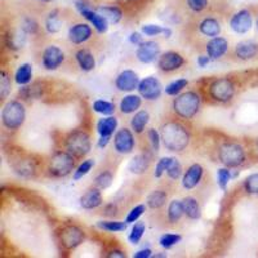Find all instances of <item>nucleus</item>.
I'll use <instances>...</instances> for the list:
<instances>
[{"label":"nucleus","instance_id":"obj_1","mask_svg":"<svg viewBox=\"0 0 258 258\" xmlns=\"http://www.w3.org/2000/svg\"><path fill=\"white\" fill-rule=\"evenodd\" d=\"M160 136L165 149L173 153H181L190 145V132L178 121H167L163 124Z\"/></svg>","mask_w":258,"mask_h":258},{"label":"nucleus","instance_id":"obj_2","mask_svg":"<svg viewBox=\"0 0 258 258\" xmlns=\"http://www.w3.org/2000/svg\"><path fill=\"white\" fill-rule=\"evenodd\" d=\"M200 109V96L194 91L183 92L176 96L173 101V111L177 116L191 120Z\"/></svg>","mask_w":258,"mask_h":258},{"label":"nucleus","instance_id":"obj_3","mask_svg":"<svg viewBox=\"0 0 258 258\" xmlns=\"http://www.w3.org/2000/svg\"><path fill=\"white\" fill-rule=\"evenodd\" d=\"M218 160L227 168H239L245 163V149L238 142H225L218 149Z\"/></svg>","mask_w":258,"mask_h":258},{"label":"nucleus","instance_id":"obj_4","mask_svg":"<svg viewBox=\"0 0 258 258\" xmlns=\"http://www.w3.org/2000/svg\"><path fill=\"white\" fill-rule=\"evenodd\" d=\"M26 110L20 101H9L2 110V124L8 131H17L24 125Z\"/></svg>","mask_w":258,"mask_h":258},{"label":"nucleus","instance_id":"obj_5","mask_svg":"<svg viewBox=\"0 0 258 258\" xmlns=\"http://www.w3.org/2000/svg\"><path fill=\"white\" fill-rule=\"evenodd\" d=\"M75 170V156L69 151H57L49 159L48 172L54 178H63Z\"/></svg>","mask_w":258,"mask_h":258},{"label":"nucleus","instance_id":"obj_6","mask_svg":"<svg viewBox=\"0 0 258 258\" xmlns=\"http://www.w3.org/2000/svg\"><path fill=\"white\" fill-rule=\"evenodd\" d=\"M64 147H66V151H69L75 158H83L89 154L92 149L91 137L85 131H80V129L74 131L69 133L64 140Z\"/></svg>","mask_w":258,"mask_h":258},{"label":"nucleus","instance_id":"obj_7","mask_svg":"<svg viewBox=\"0 0 258 258\" xmlns=\"http://www.w3.org/2000/svg\"><path fill=\"white\" fill-rule=\"evenodd\" d=\"M75 7L80 15L88 21L98 34H105L109 30V21L106 20L101 13L97 12V9L92 8L91 4L84 0H75Z\"/></svg>","mask_w":258,"mask_h":258},{"label":"nucleus","instance_id":"obj_8","mask_svg":"<svg viewBox=\"0 0 258 258\" xmlns=\"http://www.w3.org/2000/svg\"><path fill=\"white\" fill-rule=\"evenodd\" d=\"M235 91H236V88H235L234 82L229 78L216 79L209 85V96L220 103H226L231 101L232 97L235 96Z\"/></svg>","mask_w":258,"mask_h":258},{"label":"nucleus","instance_id":"obj_9","mask_svg":"<svg viewBox=\"0 0 258 258\" xmlns=\"http://www.w3.org/2000/svg\"><path fill=\"white\" fill-rule=\"evenodd\" d=\"M137 91L145 101H156L158 98H160L163 87L155 77H146L140 80Z\"/></svg>","mask_w":258,"mask_h":258},{"label":"nucleus","instance_id":"obj_10","mask_svg":"<svg viewBox=\"0 0 258 258\" xmlns=\"http://www.w3.org/2000/svg\"><path fill=\"white\" fill-rule=\"evenodd\" d=\"M160 57V45L153 40H146L140 44L136 50V58L141 63L149 64L155 62Z\"/></svg>","mask_w":258,"mask_h":258},{"label":"nucleus","instance_id":"obj_11","mask_svg":"<svg viewBox=\"0 0 258 258\" xmlns=\"http://www.w3.org/2000/svg\"><path fill=\"white\" fill-rule=\"evenodd\" d=\"M135 136H133L132 131L128 128L119 129L114 136V147L116 150V153L121 154V155H128L135 149Z\"/></svg>","mask_w":258,"mask_h":258},{"label":"nucleus","instance_id":"obj_12","mask_svg":"<svg viewBox=\"0 0 258 258\" xmlns=\"http://www.w3.org/2000/svg\"><path fill=\"white\" fill-rule=\"evenodd\" d=\"M84 241V232L78 226L69 225L61 231V243L66 249H75Z\"/></svg>","mask_w":258,"mask_h":258},{"label":"nucleus","instance_id":"obj_13","mask_svg":"<svg viewBox=\"0 0 258 258\" xmlns=\"http://www.w3.org/2000/svg\"><path fill=\"white\" fill-rule=\"evenodd\" d=\"M185 58L178 52H165L160 54L158 59V68L164 73H173V71L181 69L185 64Z\"/></svg>","mask_w":258,"mask_h":258},{"label":"nucleus","instance_id":"obj_14","mask_svg":"<svg viewBox=\"0 0 258 258\" xmlns=\"http://www.w3.org/2000/svg\"><path fill=\"white\" fill-rule=\"evenodd\" d=\"M252 13L248 9H241V11L235 13L231 20H230V27H231L232 31L236 32V34H240V35L249 31L252 29Z\"/></svg>","mask_w":258,"mask_h":258},{"label":"nucleus","instance_id":"obj_15","mask_svg":"<svg viewBox=\"0 0 258 258\" xmlns=\"http://www.w3.org/2000/svg\"><path fill=\"white\" fill-rule=\"evenodd\" d=\"M64 62V53L57 45H49L41 56V63L47 70H56Z\"/></svg>","mask_w":258,"mask_h":258},{"label":"nucleus","instance_id":"obj_16","mask_svg":"<svg viewBox=\"0 0 258 258\" xmlns=\"http://www.w3.org/2000/svg\"><path fill=\"white\" fill-rule=\"evenodd\" d=\"M138 84H140V78H138L137 73H135L133 70L121 71L115 79V87L120 92H126V93H131L137 89Z\"/></svg>","mask_w":258,"mask_h":258},{"label":"nucleus","instance_id":"obj_17","mask_svg":"<svg viewBox=\"0 0 258 258\" xmlns=\"http://www.w3.org/2000/svg\"><path fill=\"white\" fill-rule=\"evenodd\" d=\"M203 174H204V168L198 164V163L188 167L186 173L182 176V186H183V188L188 191L194 190L202 181Z\"/></svg>","mask_w":258,"mask_h":258},{"label":"nucleus","instance_id":"obj_18","mask_svg":"<svg viewBox=\"0 0 258 258\" xmlns=\"http://www.w3.org/2000/svg\"><path fill=\"white\" fill-rule=\"evenodd\" d=\"M92 27L88 24H75L69 29V40L75 45L88 41L92 38Z\"/></svg>","mask_w":258,"mask_h":258},{"label":"nucleus","instance_id":"obj_19","mask_svg":"<svg viewBox=\"0 0 258 258\" xmlns=\"http://www.w3.org/2000/svg\"><path fill=\"white\" fill-rule=\"evenodd\" d=\"M227 50H229V41L225 38H221V36L212 38L206 45V52L211 57L212 61L222 58L227 53Z\"/></svg>","mask_w":258,"mask_h":258},{"label":"nucleus","instance_id":"obj_20","mask_svg":"<svg viewBox=\"0 0 258 258\" xmlns=\"http://www.w3.org/2000/svg\"><path fill=\"white\" fill-rule=\"evenodd\" d=\"M80 206L84 209H96L102 206L103 198L98 187H92L80 197Z\"/></svg>","mask_w":258,"mask_h":258},{"label":"nucleus","instance_id":"obj_21","mask_svg":"<svg viewBox=\"0 0 258 258\" xmlns=\"http://www.w3.org/2000/svg\"><path fill=\"white\" fill-rule=\"evenodd\" d=\"M258 54V44L253 40L240 41L235 47V56L239 59L248 61V59L254 58Z\"/></svg>","mask_w":258,"mask_h":258},{"label":"nucleus","instance_id":"obj_22","mask_svg":"<svg viewBox=\"0 0 258 258\" xmlns=\"http://www.w3.org/2000/svg\"><path fill=\"white\" fill-rule=\"evenodd\" d=\"M221 27L220 21L217 18L213 17H206L200 21L199 24V31L202 35L207 36V38H217L221 34Z\"/></svg>","mask_w":258,"mask_h":258},{"label":"nucleus","instance_id":"obj_23","mask_svg":"<svg viewBox=\"0 0 258 258\" xmlns=\"http://www.w3.org/2000/svg\"><path fill=\"white\" fill-rule=\"evenodd\" d=\"M142 98L140 94H128L120 101V111L125 115L136 114L142 105Z\"/></svg>","mask_w":258,"mask_h":258},{"label":"nucleus","instance_id":"obj_24","mask_svg":"<svg viewBox=\"0 0 258 258\" xmlns=\"http://www.w3.org/2000/svg\"><path fill=\"white\" fill-rule=\"evenodd\" d=\"M75 59L77 63L83 71L89 73L96 68V58H94L93 53L88 49H79L75 53Z\"/></svg>","mask_w":258,"mask_h":258},{"label":"nucleus","instance_id":"obj_25","mask_svg":"<svg viewBox=\"0 0 258 258\" xmlns=\"http://www.w3.org/2000/svg\"><path fill=\"white\" fill-rule=\"evenodd\" d=\"M97 12L101 13L110 25H116L123 20V11L116 6H100L97 7Z\"/></svg>","mask_w":258,"mask_h":258},{"label":"nucleus","instance_id":"obj_26","mask_svg":"<svg viewBox=\"0 0 258 258\" xmlns=\"http://www.w3.org/2000/svg\"><path fill=\"white\" fill-rule=\"evenodd\" d=\"M117 125H119V121L115 116L110 115V116H105L102 119L98 120L97 123V132L100 136H109L112 137L115 132H116Z\"/></svg>","mask_w":258,"mask_h":258},{"label":"nucleus","instance_id":"obj_27","mask_svg":"<svg viewBox=\"0 0 258 258\" xmlns=\"http://www.w3.org/2000/svg\"><path fill=\"white\" fill-rule=\"evenodd\" d=\"M150 121V115L146 110H141V111H137L133 115L132 120H131V128L135 133L137 135H141L145 132L147 124Z\"/></svg>","mask_w":258,"mask_h":258},{"label":"nucleus","instance_id":"obj_28","mask_svg":"<svg viewBox=\"0 0 258 258\" xmlns=\"http://www.w3.org/2000/svg\"><path fill=\"white\" fill-rule=\"evenodd\" d=\"M183 203V209H185V214L190 220H199L202 216V208L200 204L194 197H186L182 200Z\"/></svg>","mask_w":258,"mask_h":258},{"label":"nucleus","instance_id":"obj_29","mask_svg":"<svg viewBox=\"0 0 258 258\" xmlns=\"http://www.w3.org/2000/svg\"><path fill=\"white\" fill-rule=\"evenodd\" d=\"M168 200V195L163 190H154L150 192L146 198V206L150 209H160L161 207L165 206Z\"/></svg>","mask_w":258,"mask_h":258},{"label":"nucleus","instance_id":"obj_30","mask_svg":"<svg viewBox=\"0 0 258 258\" xmlns=\"http://www.w3.org/2000/svg\"><path fill=\"white\" fill-rule=\"evenodd\" d=\"M13 169L17 174H20L21 177H25V178H30L35 174V167H34V163L30 159H21L17 160L13 164Z\"/></svg>","mask_w":258,"mask_h":258},{"label":"nucleus","instance_id":"obj_31","mask_svg":"<svg viewBox=\"0 0 258 258\" xmlns=\"http://www.w3.org/2000/svg\"><path fill=\"white\" fill-rule=\"evenodd\" d=\"M149 158L144 154H140V155H136L132 160L129 161L128 168L133 174H142L149 169Z\"/></svg>","mask_w":258,"mask_h":258},{"label":"nucleus","instance_id":"obj_32","mask_svg":"<svg viewBox=\"0 0 258 258\" xmlns=\"http://www.w3.org/2000/svg\"><path fill=\"white\" fill-rule=\"evenodd\" d=\"M183 214H185L183 203H182L181 200H172V202L169 203V206H168L167 211L168 221H169L170 223L179 222V220L183 217Z\"/></svg>","mask_w":258,"mask_h":258},{"label":"nucleus","instance_id":"obj_33","mask_svg":"<svg viewBox=\"0 0 258 258\" xmlns=\"http://www.w3.org/2000/svg\"><path fill=\"white\" fill-rule=\"evenodd\" d=\"M15 80L18 85H27L32 80V66L30 63H22L18 66L15 74Z\"/></svg>","mask_w":258,"mask_h":258},{"label":"nucleus","instance_id":"obj_34","mask_svg":"<svg viewBox=\"0 0 258 258\" xmlns=\"http://www.w3.org/2000/svg\"><path fill=\"white\" fill-rule=\"evenodd\" d=\"M62 27V21L59 18L58 9H54L48 15L47 20H45V30L49 34H57Z\"/></svg>","mask_w":258,"mask_h":258},{"label":"nucleus","instance_id":"obj_35","mask_svg":"<svg viewBox=\"0 0 258 258\" xmlns=\"http://www.w3.org/2000/svg\"><path fill=\"white\" fill-rule=\"evenodd\" d=\"M129 223L121 222V221H100L97 223V227L103 231H109V232H123L125 231L126 227H128Z\"/></svg>","mask_w":258,"mask_h":258},{"label":"nucleus","instance_id":"obj_36","mask_svg":"<svg viewBox=\"0 0 258 258\" xmlns=\"http://www.w3.org/2000/svg\"><path fill=\"white\" fill-rule=\"evenodd\" d=\"M93 111L103 116H110L115 112V103L106 100H97L93 102Z\"/></svg>","mask_w":258,"mask_h":258},{"label":"nucleus","instance_id":"obj_37","mask_svg":"<svg viewBox=\"0 0 258 258\" xmlns=\"http://www.w3.org/2000/svg\"><path fill=\"white\" fill-rule=\"evenodd\" d=\"M93 167H94L93 159H87V160L82 161V163L77 167V169L74 170L73 179L74 181H79V179H82L83 177H85L89 172H91Z\"/></svg>","mask_w":258,"mask_h":258},{"label":"nucleus","instance_id":"obj_38","mask_svg":"<svg viewBox=\"0 0 258 258\" xmlns=\"http://www.w3.org/2000/svg\"><path fill=\"white\" fill-rule=\"evenodd\" d=\"M187 85H188V80L185 79V78L173 80V82L169 83V84L165 87V94H168V96H173V97L178 96V94H181V92L183 91Z\"/></svg>","mask_w":258,"mask_h":258},{"label":"nucleus","instance_id":"obj_39","mask_svg":"<svg viewBox=\"0 0 258 258\" xmlns=\"http://www.w3.org/2000/svg\"><path fill=\"white\" fill-rule=\"evenodd\" d=\"M145 231H146V225L145 222H135L132 230H131V234L128 236L129 243L133 244V245H137L140 241H141L142 236H144Z\"/></svg>","mask_w":258,"mask_h":258},{"label":"nucleus","instance_id":"obj_40","mask_svg":"<svg viewBox=\"0 0 258 258\" xmlns=\"http://www.w3.org/2000/svg\"><path fill=\"white\" fill-rule=\"evenodd\" d=\"M232 179V170L231 168L223 167L217 170V183L222 191L227 190L230 181Z\"/></svg>","mask_w":258,"mask_h":258},{"label":"nucleus","instance_id":"obj_41","mask_svg":"<svg viewBox=\"0 0 258 258\" xmlns=\"http://www.w3.org/2000/svg\"><path fill=\"white\" fill-rule=\"evenodd\" d=\"M167 176L172 181H178L183 176V168H182V164L179 163L178 159L172 158V161H170L169 167L167 169Z\"/></svg>","mask_w":258,"mask_h":258},{"label":"nucleus","instance_id":"obj_42","mask_svg":"<svg viewBox=\"0 0 258 258\" xmlns=\"http://www.w3.org/2000/svg\"><path fill=\"white\" fill-rule=\"evenodd\" d=\"M112 181H114V176L110 170H106V172H101L98 176L94 178V185L96 187H98L100 190H106L112 185Z\"/></svg>","mask_w":258,"mask_h":258},{"label":"nucleus","instance_id":"obj_43","mask_svg":"<svg viewBox=\"0 0 258 258\" xmlns=\"http://www.w3.org/2000/svg\"><path fill=\"white\" fill-rule=\"evenodd\" d=\"M182 241V236L178 234H164L161 235L159 239V244L164 249H172L174 245L179 244Z\"/></svg>","mask_w":258,"mask_h":258},{"label":"nucleus","instance_id":"obj_44","mask_svg":"<svg viewBox=\"0 0 258 258\" xmlns=\"http://www.w3.org/2000/svg\"><path fill=\"white\" fill-rule=\"evenodd\" d=\"M11 89H12L11 78L7 71L2 70L0 73V97H2V100H6L8 94L11 93Z\"/></svg>","mask_w":258,"mask_h":258},{"label":"nucleus","instance_id":"obj_45","mask_svg":"<svg viewBox=\"0 0 258 258\" xmlns=\"http://www.w3.org/2000/svg\"><path fill=\"white\" fill-rule=\"evenodd\" d=\"M170 161H172V158H169V156H164V158L159 159L155 165V170H154V177L155 178H161V177L164 176V173H167Z\"/></svg>","mask_w":258,"mask_h":258},{"label":"nucleus","instance_id":"obj_46","mask_svg":"<svg viewBox=\"0 0 258 258\" xmlns=\"http://www.w3.org/2000/svg\"><path fill=\"white\" fill-rule=\"evenodd\" d=\"M147 138H149L150 146H151L154 153H159V150H160V144H161L160 133H159L155 128H151L147 131Z\"/></svg>","mask_w":258,"mask_h":258},{"label":"nucleus","instance_id":"obj_47","mask_svg":"<svg viewBox=\"0 0 258 258\" xmlns=\"http://www.w3.org/2000/svg\"><path fill=\"white\" fill-rule=\"evenodd\" d=\"M244 190L250 195H258V173L246 177L244 181Z\"/></svg>","mask_w":258,"mask_h":258},{"label":"nucleus","instance_id":"obj_48","mask_svg":"<svg viewBox=\"0 0 258 258\" xmlns=\"http://www.w3.org/2000/svg\"><path fill=\"white\" fill-rule=\"evenodd\" d=\"M146 207L147 206H145V204H137V206L133 207V208L129 211L128 216H126L125 218L126 222H128L129 225H131V223L137 222V221L140 220V217L145 213V211H146Z\"/></svg>","mask_w":258,"mask_h":258},{"label":"nucleus","instance_id":"obj_49","mask_svg":"<svg viewBox=\"0 0 258 258\" xmlns=\"http://www.w3.org/2000/svg\"><path fill=\"white\" fill-rule=\"evenodd\" d=\"M163 31H164V26H160V25L155 24H147L141 27V32L145 36L163 35Z\"/></svg>","mask_w":258,"mask_h":258},{"label":"nucleus","instance_id":"obj_50","mask_svg":"<svg viewBox=\"0 0 258 258\" xmlns=\"http://www.w3.org/2000/svg\"><path fill=\"white\" fill-rule=\"evenodd\" d=\"M39 30V25L34 18L26 17L24 18L22 24H21V31H24L25 34H36Z\"/></svg>","mask_w":258,"mask_h":258},{"label":"nucleus","instance_id":"obj_51","mask_svg":"<svg viewBox=\"0 0 258 258\" xmlns=\"http://www.w3.org/2000/svg\"><path fill=\"white\" fill-rule=\"evenodd\" d=\"M188 8L195 13H199L207 8L208 0H187Z\"/></svg>","mask_w":258,"mask_h":258},{"label":"nucleus","instance_id":"obj_52","mask_svg":"<svg viewBox=\"0 0 258 258\" xmlns=\"http://www.w3.org/2000/svg\"><path fill=\"white\" fill-rule=\"evenodd\" d=\"M144 34L142 32H132L131 35H129V43L132 45H135V47H138L140 44H142L144 43Z\"/></svg>","mask_w":258,"mask_h":258},{"label":"nucleus","instance_id":"obj_53","mask_svg":"<svg viewBox=\"0 0 258 258\" xmlns=\"http://www.w3.org/2000/svg\"><path fill=\"white\" fill-rule=\"evenodd\" d=\"M211 61H212V59H211V57L208 56V54H202V56L198 57L197 63H198V66H199V68L204 69V68H207V66H208L209 62H211Z\"/></svg>","mask_w":258,"mask_h":258},{"label":"nucleus","instance_id":"obj_54","mask_svg":"<svg viewBox=\"0 0 258 258\" xmlns=\"http://www.w3.org/2000/svg\"><path fill=\"white\" fill-rule=\"evenodd\" d=\"M150 257H153V250L149 249V248L138 250V252H136L135 254H133V258H150Z\"/></svg>","mask_w":258,"mask_h":258},{"label":"nucleus","instance_id":"obj_55","mask_svg":"<svg viewBox=\"0 0 258 258\" xmlns=\"http://www.w3.org/2000/svg\"><path fill=\"white\" fill-rule=\"evenodd\" d=\"M110 141H111V137H109V136H100V140L97 142V146L100 147V149H103V147H106L110 144Z\"/></svg>","mask_w":258,"mask_h":258},{"label":"nucleus","instance_id":"obj_56","mask_svg":"<svg viewBox=\"0 0 258 258\" xmlns=\"http://www.w3.org/2000/svg\"><path fill=\"white\" fill-rule=\"evenodd\" d=\"M107 257H110V258H112V257H120V258H123V257H125V253L121 252V250L114 249V250H111V252H110L109 254H107Z\"/></svg>","mask_w":258,"mask_h":258},{"label":"nucleus","instance_id":"obj_57","mask_svg":"<svg viewBox=\"0 0 258 258\" xmlns=\"http://www.w3.org/2000/svg\"><path fill=\"white\" fill-rule=\"evenodd\" d=\"M172 34H173V31H172V29H169V27L165 26V27H164V31H163V35H164V38L169 39L170 36H172Z\"/></svg>","mask_w":258,"mask_h":258},{"label":"nucleus","instance_id":"obj_58","mask_svg":"<svg viewBox=\"0 0 258 258\" xmlns=\"http://www.w3.org/2000/svg\"><path fill=\"white\" fill-rule=\"evenodd\" d=\"M153 257H167V254H165V253H155V254H153Z\"/></svg>","mask_w":258,"mask_h":258},{"label":"nucleus","instance_id":"obj_59","mask_svg":"<svg viewBox=\"0 0 258 258\" xmlns=\"http://www.w3.org/2000/svg\"><path fill=\"white\" fill-rule=\"evenodd\" d=\"M39 2H41V3H50L52 0H39Z\"/></svg>","mask_w":258,"mask_h":258},{"label":"nucleus","instance_id":"obj_60","mask_svg":"<svg viewBox=\"0 0 258 258\" xmlns=\"http://www.w3.org/2000/svg\"><path fill=\"white\" fill-rule=\"evenodd\" d=\"M257 30H258V20H257Z\"/></svg>","mask_w":258,"mask_h":258},{"label":"nucleus","instance_id":"obj_61","mask_svg":"<svg viewBox=\"0 0 258 258\" xmlns=\"http://www.w3.org/2000/svg\"><path fill=\"white\" fill-rule=\"evenodd\" d=\"M257 151H258V141H257Z\"/></svg>","mask_w":258,"mask_h":258}]
</instances>
